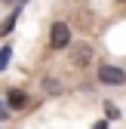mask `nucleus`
<instances>
[{"label": "nucleus", "instance_id": "obj_2", "mask_svg": "<svg viewBox=\"0 0 126 129\" xmlns=\"http://www.w3.org/2000/svg\"><path fill=\"white\" fill-rule=\"evenodd\" d=\"M99 80L108 83V86H120L123 80H126V74L117 68V64H102V68H99Z\"/></svg>", "mask_w": 126, "mask_h": 129}, {"label": "nucleus", "instance_id": "obj_5", "mask_svg": "<svg viewBox=\"0 0 126 129\" xmlns=\"http://www.w3.org/2000/svg\"><path fill=\"white\" fill-rule=\"evenodd\" d=\"M15 19H19V6H15V12L9 15V19H6L3 25H0V34H9V31H12V25H15Z\"/></svg>", "mask_w": 126, "mask_h": 129}, {"label": "nucleus", "instance_id": "obj_8", "mask_svg": "<svg viewBox=\"0 0 126 129\" xmlns=\"http://www.w3.org/2000/svg\"><path fill=\"white\" fill-rule=\"evenodd\" d=\"M3 3H9V6H22L25 0H3Z\"/></svg>", "mask_w": 126, "mask_h": 129}, {"label": "nucleus", "instance_id": "obj_7", "mask_svg": "<svg viewBox=\"0 0 126 129\" xmlns=\"http://www.w3.org/2000/svg\"><path fill=\"white\" fill-rule=\"evenodd\" d=\"M9 55H12V49H9V46H3V49H0V71H6V64H9Z\"/></svg>", "mask_w": 126, "mask_h": 129}, {"label": "nucleus", "instance_id": "obj_3", "mask_svg": "<svg viewBox=\"0 0 126 129\" xmlns=\"http://www.w3.org/2000/svg\"><path fill=\"white\" fill-rule=\"evenodd\" d=\"M89 61H92V46L89 43H77L71 49V64L74 68H86Z\"/></svg>", "mask_w": 126, "mask_h": 129}, {"label": "nucleus", "instance_id": "obj_9", "mask_svg": "<svg viewBox=\"0 0 126 129\" xmlns=\"http://www.w3.org/2000/svg\"><path fill=\"white\" fill-rule=\"evenodd\" d=\"M96 129H105V123H96Z\"/></svg>", "mask_w": 126, "mask_h": 129}, {"label": "nucleus", "instance_id": "obj_1", "mask_svg": "<svg viewBox=\"0 0 126 129\" xmlns=\"http://www.w3.org/2000/svg\"><path fill=\"white\" fill-rule=\"evenodd\" d=\"M68 43H71V28L65 22H55L49 28V46H52V49H65Z\"/></svg>", "mask_w": 126, "mask_h": 129}, {"label": "nucleus", "instance_id": "obj_4", "mask_svg": "<svg viewBox=\"0 0 126 129\" xmlns=\"http://www.w3.org/2000/svg\"><path fill=\"white\" fill-rule=\"evenodd\" d=\"M6 102H9V108H22V105L28 102V95H25L22 89H12V92L6 95Z\"/></svg>", "mask_w": 126, "mask_h": 129}, {"label": "nucleus", "instance_id": "obj_6", "mask_svg": "<svg viewBox=\"0 0 126 129\" xmlns=\"http://www.w3.org/2000/svg\"><path fill=\"white\" fill-rule=\"evenodd\" d=\"M43 89L49 95H55V92H61V83H58V80H43Z\"/></svg>", "mask_w": 126, "mask_h": 129}]
</instances>
